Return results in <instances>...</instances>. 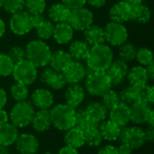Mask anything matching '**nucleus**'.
<instances>
[{"mask_svg":"<svg viewBox=\"0 0 154 154\" xmlns=\"http://www.w3.org/2000/svg\"><path fill=\"white\" fill-rule=\"evenodd\" d=\"M113 61V51L105 43L91 47L86 60L88 69L92 71H106Z\"/></svg>","mask_w":154,"mask_h":154,"instance_id":"f257e3e1","label":"nucleus"},{"mask_svg":"<svg viewBox=\"0 0 154 154\" xmlns=\"http://www.w3.org/2000/svg\"><path fill=\"white\" fill-rule=\"evenodd\" d=\"M52 126L60 132H66L75 126L76 109L65 103L53 105L50 109Z\"/></svg>","mask_w":154,"mask_h":154,"instance_id":"f03ea898","label":"nucleus"},{"mask_svg":"<svg viewBox=\"0 0 154 154\" xmlns=\"http://www.w3.org/2000/svg\"><path fill=\"white\" fill-rule=\"evenodd\" d=\"M25 59L32 62L37 69L46 67L51 57V50L42 40H32L25 47Z\"/></svg>","mask_w":154,"mask_h":154,"instance_id":"7ed1b4c3","label":"nucleus"},{"mask_svg":"<svg viewBox=\"0 0 154 154\" xmlns=\"http://www.w3.org/2000/svg\"><path fill=\"white\" fill-rule=\"evenodd\" d=\"M84 88L90 96L100 97L112 88V84L106 71H92L88 69Z\"/></svg>","mask_w":154,"mask_h":154,"instance_id":"20e7f679","label":"nucleus"},{"mask_svg":"<svg viewBox=\"0 0 154 154\" xmlns=\"http://www.w3.org/2000/svg\"><path fill=\"white\" fill-rule=\"evenodd\" d=\"M35 111V108L30 101L16 102L10 110L9 122L18 129L26 128L30 126Z\"/></svg>","mask_w":154,"mask_h":154,"instance_id":"39448f33","label":"nucleus"},{"mask_svg":"<svg viewBox=\"0 0 154 154\" xmlns=\"http://www.w3.org/2000/svg\"><path fill=\"white\" fill-rule=\"evenodd\" d=\"M130 106V122L134 125H154V110L152 105L138 100Z\"/></svg>","mask_w":154,"mask_h":154,"instance_id":"423d86ee","label":"nucleus"},{"mask_svg":"<svg viewBox=\"0 0 154 154\" xmlns=\"http://www.w3.org/2000/svg\"><path fill=\"white\" fill-rule=\"evenodd\" d=\"M12 75L15 82L30 86L36 81L38 78V70L32 62L24 59L14 64Z\"/></svg>","mask_w":154,"mask_h":154,"instance_id":"0eeeda50","label":"nucleus"},{"mask_svg":"<svg viewBox=\"0 0 154 154\" xmlns=\"http://www.w3.org/2000/svg\"><path fill=\"white\" fill-rule=\"evenodd\" d=\"M119 140L120 143L129 145L133 150L141 149L146 143L144 130L138 125L123 127Z\"/></svg>","mask_w":154,"mask_h":154,"instance_id":"6e6552de","label":"nucleus"},{"mask_svg":"<svg viewBox=\"0 0 154 154\" xmlns=\"http://www.w3.org/2000/svg\"><path fill=\"white\" fill-rule=\"evenodd\" d=\"M105 40L112 46H121L127 42L128 32L124 23L110 21L103 28Z\"/></svg>","mask_w":154,"mask_h":154,"instance_id":"1a4fd4ad","label":"nucleus"},{"mask_svg":"<svg viewBox=\"0 0 154 154\" xmlns=\"http://www.w3.org/2000/svg\"><path fill=\"white\" fill-rule=\"evenodd\" d=\"M94 14L91 10L83 6L70 11V14L68 20L69 24L74 31L84 32L88 27L93 24Z\"/></svg>","mask_w":154,"mask_h":154,"instance_id":"9d476101","label":"nucleus"},{"mask_svg":"<svg viewBox=\"0 0 154 154\" xmlns=\"http://www.w3.org/2000/svg\"><path fill=\"white\" fill-rule=\"evenodd\" d=\"M9 27L13 33L16 35L22 36L27 34L33 29L31 14L26 11H21L12 14L9 21Z\"/></svg>","mask_w":154,"mask_h":154,"instance_id":"9b49d317","label":"nucleus"},{"mask_svg":"<svg viewBox=\"0 0 154 154\" xmlns=\"http://www.w3.org/2000/svg\"><path fill=\"white\" fill-rule=\"evenodd\" d=\"M30 103L37 110H50L54 105V95L46 88H38L30 96Z\"/></svg>","mask_w":154,"mask_h":154,"instance_id":"f8f14e48","label":"nucleus"},{"mask_svg":"<svg viewBox=\"0 0 154 154\" xmlns=\"http://www.w3.org/2000/svg\"><path fill=\"white\" fill-rule=\"evenodd\" d=\"M14 145L20 154H36L40 147V143L37 136L33 134L23 133L19 134Z\"/></svg>","mask_w":154,"mask_h":154,"instance_id":"ddd939ff","label":"nucleus"},{"mask_svg":"<svg viewBox=\"0 0 154 154\" xmlns=\"http://www.w3.org/2000/svg\"><path fill=\"white\" fill-rule=\"evenodd\" d=\"M41 82L53 90H61L67 86V81L62 72H58L53 69L46 68L40 75Z\"/></svg>","mask_w":154,"mask_h":154,"instance_id":"4468645a","label":"nucleus"},{"mask_svg":"<svg viewBox=\"0 0 154 154\" xmlns=\"http://www.w3.org/2000/svg\"><path fill=\"white\" fill-rule=\"evenodd\" d=\"M88 72V69L80 61L71 60L67 67L63 69L62 74L65 77L67 83L69 84H78L85 79Z\"/></svg>","mask_w":154,"mask_h":154,"instance_id":"2eb2a0df","label":"nucleus"},{"mask_svg":"<svg viewBox=\"0 0 154 154\" xmlns=\"http://www.w3.org/2000/svg\"><path fill=\"white\" fill-rule=\"evenodd\" d=\"M128 70L129 67L127 62L120 59L112 62V64L106 70V73L112 84V88H116L124 82L127 76Z\"/></svg>","mask_w":154,"mask_h":154,"instance_id":"dca6fc26","label":"nucleus"},{"mask_svg":"<svg viewBox=\"0 0 154 154\" xmlns=\"http://www.w3.org/2000/svg\"><path fill=\"white\" fill-rule=\"evenodd\" d=\"M86 94L87 92L84 88V86L80 85V83L69 84L64 92L65 104L77 109L84 102Z\"/></svg>","mask_w":154,"mask_h":154,"instance_id":"f3484780","label":"nucleus"},{"mask_svg":"<svg viewBox=\"0 0 154 154\" xmlns=\"http://www.w3.org/2000/svg\"><path fill=\"white\" fill-rule=\"evenodd\" d=\"M84 109L89 122L93 125H99L108 117V110L100 101H92Z\"/></svg>","mask_w":154,"mask_h":154,"instance_id":"a211bd4d","label":"nucleus"},{"mask_svg":"<svg viewBox=\"0 0 154 154\" xmlns=\"http://www.w3.org/2000/svg\"><path fill=\"white\" fill-rule=\"evenodd\" d=\"M107 118L121 128L127 126L130 123V106L120 102L108 111Z\"/></svg>","mask_w":154,"mask_h":154,"instance_id":"6ab92c4d","label":"nucleus"},{"mask_svg":"<svg viewBox=\"0 0 154 154\" xmlns=\"http://www.w3.org/2000/svg\"><path fill=\"white\" fill-rule=\"evenodd\" d=\"M111 21L119 23H125L131 20V4L126 0L116 2L109 10Z\"/></svg>","mask_w":154,"mask_h":154,"instance_id":"aec40b11","label":"nucleus"},{"mask_svg":"<svg viewBox=\"0 0 154 154\" xmlns=\"http://www.w3.org/2000/svg\"><path fill=\"white\" fill-rule=\"evenodd\" d=\"M30 125L32 126V130L38 134H42L49 131L52 126L50 110L35 111Z\"/></svg>","mask_w":154,"mask_h":154,"instance_id":"412c9836","label":"nucleus"},{"mask_svg":"<svg viewBox=\"0 0 154 154\" xmlns=\"http://www.w3.org/2000/svg\"><path fill=\"white\" fill-rule=\"evenodd\" d=\"M100 134L104 141L108 143L117 142L120 138L122 128L110 121L109 119L105 120L98 125Z\"/></svg>","mask_w":154,"mask_h":154,"instance_id":"4be33fe9","label":"nucleus"},{"mask_svg":"<svg viewBox=\"0 0 154 154\" xmlns=\"http://www.w3.org/2000/svg\"><path fill=\"white\" fill-rule=\"evenodd\" d=\"M126 79L129 82V85L135 88H142L148 84L149 77L146 72V69L143 66H134L128 70Z\"/></svg>","mask_w":154,"mask_h":154,"instance_id":"5701e85b","label":"nucleus"},{"mask_svg":"<svg viewBox=\"0 0 154 154\" xmlns=\"http://www.w3.org/2000/svg\"><path fill=\"white\" fill-rule=\"evenodd\" d=\"M74 36V30L69 24L68 22L56 23L54 26V32L52 37L55 42L60 45H65L69 43Z\"/></svg>","mask_w":154,"mask_h":154,"instance_id":"b1692460","label":"nucleus"},{"mask_svg":"<svg viewBox=\"0 0 154 154\" xmlns=\"http://www.w3.org/2000/svg\"><path fill=\"white\" fill-rule=\"evenodd\" d=\"M63 141L64 144L75 149L82 148L85 145V138L83 130L74 126L68 131L64 132Z\"/></svg>","mask_w":154,"mask_h":154,"instance_id":"393cba45","label":"nucleus"},{"mask_svg":"<svg viewBox=\"0 0 154 154\" xmlns=\"http://www.w3.org/2000/svg\"><path fill=\"white\" fill-rule=\"evenodd\" d=\"M90 46L82 40H77L71 42L69 47V53L71 56L73 60L77 61H86L89 51H90Z\"/></svg>","mask_w":154,"mask_h":154,"instance_id":"a878e982","label":"nucleus"},{"mask_svg":"<svg viewBox=\"0 0 154 154\" xmlns=\"http://www.w3.org/2000/svg\"><path fill=\"white\" fill-rule=\"evenodd\" d=\"M84 41L90 47L103 44L106 42L104 29L97 24H91L84 31Z\"/></svg>","mask_w":154,"mask_h":154,"instance_id":"bb28decb","label":"nucleus"},{"mask_svg":"<svg viewBox=\"0 0 154 154\" xmlns=\"http://www.w3.org/2000/svg\"><path fill=\"white\" fill-rule=\"evenodd\" d=\"M19 134V129L10 122L0 125V145L8 147L14 145Z\"/></svg>","mask_w":154,"mask_h":154,"instance_id":"cd10ccee","label":"nucleus"},{"mask_svg":"<svg viewBox=\"0 0 154 154\" xmlns=\"http://www.w3.org/2000/svg\"><path fill=\"white\" fill-rule=\"evenodd\" d=\"M70 11L65 5L60 3H56L51 5L48 10V15L50 17V21L55 23H65L68 22Z\"/></svg>","mask_w":154,"mask_h":154,"instance_id":"c85d7f7f","label":"nucleus"},{"mask_svg":"<svg viewBox=\"0 0 154 154\" xmlns=\"http://www.w3.org/2000/svg\"><path fill=\"white\" fill-rule=\"evenodd\" d=\"M71 60L72 58L69 55V51H66L64 50H58L51 53L49 64L51 68L54 70L58 72H62Z\"/></svg>","mask_w":154,"mask_h":154,"instance_id":"c756f323","label":"nucleus"},{"mask_svg":"<svg viewBox=\"0 0 154 154\" xmlns=\"http://www.w3.org/2000/svg\"><path fill=\"white\" fill-rule=\"evenodd\" d=\"M84 132V138H85V144L91 148H98L103 143V138L100 134L98 125H91L86 129L83 130Z\"/></svg>","mask_w":154,"mask_h":154,"instance_id":"7c9ffc66","label":"nucleus"},{"mask_svg":"<svg viewBox=\"0 0 154 154\" xmlns=\"http://www.w3.org/2000/svg\"><path fill=\"white\" fill-rule=\"evenodd\" d=\"M151 18L152 11L147 5L143 4H131V20L137 21L139 23H147Z\"/></svg>","mask_w":154,"mask_h":154,"instance_id":"2f4dec72","label":"nucleus"},{"mask_svg":"<svg viewBox=\"0 0 154 154\" xmlns=\"http://www.w3.org/2000/svg\"><path fill=\"white\" fill-rule=\"evenodd\" d=\"M10 96L15 101V102H22L27 100L29 97V88L28 86L19 83V82H14L9 89Z\"/></svg>","mask_w":154,"mask_h":154,"instance_id":"473e14b6","label":"nucleus"},{"mask_svg":"<svg viewBox=\"0 0 154 154\" xmlns=\"http://www.w3.org/2000/svg\"><path fill=\"white\" fill-rule=\"evenodd\" d=\"M119 98H120V102L131 106L132 104H134V102L139 100L138 97V88L133 87L131 85H129L128 87L123 88L119 93Z\"/></svg>","mask_w":154,"mask_h":154,"instance_id":"72a5a7b5","label":"nucleus"},{"mask_svg":"<svg viewBox=\"0 0 154 154\" xmlns=\"http://www.w3.org/2000/svg\"><path fill=\"white\" fill-rule=\"evenodd\" d=\"M54 26L55 25L51 21L46 19L41 24H39L37 27H35L34 29L36 30V33H37L39 40L45 41V40L51 39L53 35Z\"/></svg>","mask_w":154,"mask_h":154,"instance_id":"f704fd0d","label":"nucleus"},{"mask_svg":"<svg viewBox=\"0 0 154 154\" xmlns=\"http://www.w3.org/2000/svg\"><path fill=\"white\" fill-rule=\"evenodd\" d=\"M46 0H24V8L31 15L43 14L46 10Z\"/></svg>","mask_w":154,"mask_h":154,"instance_id":"c9c22d12","label":"nucleus"},{"mask_svg":"<svg viewBox=\"0 0 154 154\" xmlns=\"http://www.w3.org/2000/svg\"><path fill=\"white\" fill-rule=\"evenodd\" d=\"M136 52H137L136 47L133 43L126 42L120 46V49H119L120 60L125 62L133 61L134 60H135Z\"/></svg>","mask_w":154,"mask_h":154,"instance_id":"e433bc0d","label":"nucleus"},{"mask_svg":"<svg viewBox=\"0 0 154 154\" xmlns=\"http://www.w3.org/2000/svg\"><path fill=\"white\" fill-rule=\"evenodd\" d=\"M100 97H101V101L100 102L107 108L108 111L110 109H112L114 106H116L117 104L120 103V98H119L118 93L116 90L112 89V88L107 90Z\"/></svg>","mask_w":154,"mask_h":154,"instance_id":"4c0bfd02","label":"nucleus"},{"mask_svg":"<svg viewBox=\"0 0 154 154\" xmlns=\"http://www.w3.org/2000/svg\"><path fill=\"white\" fill-rule=\"evenodd\" d=\"M14 63L5 53H0V77H9L14 70Z\"/></svg>","mask_w":154,"mask_h":154,"instance_id":"58836bf2","label":"nucleus"},{"mask_svg":"<svg viewBox=\"0 0 154 154\" xmlns=\"http://www.w3.org/2000/svg\"><path fill=\"white\" fill-rule=\"evenodd\" d=\"M135 59L141 66L145 67L153 61V53L151 49L147 47H142L140 49H137Z\"/></svg>","mask_w":154,"mask_h":154,"instance_id":"ea45409f","label":"nucleus"},{"mask_svg":"<svg viewBox=\"0 0 154 154\" xmlns=\"http://www.w3.org/2000/svg\"><path fill=\"white\" fill-rule=\"evenodd\" d=\"M139 100L153 105L154 103V87L152 85H145L138 88Z\"/></svg>","mask_w":154,"mask_h":154,"instance_id":"a19ab883","label":"nucleus"},{"mask_svg":"<svg viewBox=\"0 0 154 154\" xmlns=\"http://www.w3.org/2000/svg\"><path fill=\"white\" fill-rule=\"evenodd\" d=\"M3 8L10 14H14L24 9V0H5Z\"/></svg>","mask_w":154,"mask_h":154,"instance_id":"79ce46f5","label":"nucleus"},{"mask_svg":"<svg viewBox=\"0 0 154 154\" xmlns=\"http://www.w3.org/2000/svg\"><path fill=\"white\" fill-rule=\"evenodd\" d=\"M93 124H91L87 116V114L85 112L84 108L79 107L76 109V123H75V126L84 130L87 127H88L89 125H91Z\"/></svg>","mask_w":154,"mask_h":154,"instance_id":"37998d69","label":"nucleus"},{"mask_svg":"<svg viewBox=\"0 0 154 154\" xmlns=\"http://www.w3.org/2000/svg\"><path fill=\"white\" fill-rule=\"evenodd\" d=\"M7 55L15 64L25 59V50L20 46H13L8 50Z\"/></svg>","mask_w":154,"mask_h":154,"instance_id":"c03bdc74","label":"nucleus"},{"mask_svg":"<svg viewBox=\"0 0 154 154\" xmlns=\"http://www.w3.org/2000/svg\"><path fill=\"white\" fill-rule=\"evenodd\" d=\"M63 5H65L69 10H74L85 6L87 0H60Z\"/></svg>","mask_w":154,"mask_h":154,"instance_id":"a18cd8bd","label":"nucleus"},{"mask_svg":"<svg viewBox=\"0 0 154 154\" xmlns=\"http://www.w3.org/2000/svg\"><path fill=\"white\" fill-rule=\"evenodd\" d=\"M97 154H119L117 146H115L111 143L102 144L98 147Z\"/></svg>","mask_w":154,"mask_h":154,"instance_id":"49530a36","label":"nucleus"},{"mask_svg":"<svg viewBox=\"0 0 154 154\" xmlns=\"http://www.w3.org/2000/svg\"><path fill=\"white\" fill-rule=\"evenodd\" d=\"M143 130L146 143H152L154 140V125H146Z\"/></svg>","mask_w":154,"mask_h":154,"instance_id":"de8ad7c7","label":"nucleus"},{"mask_svg":"<svg viewBox=\"0 0 154 154\" xmlns=\"http://www.w3.org/2000/svg\"><path fill=\"white\" fill-rule=\"evenodd\" d=\"M31 19H32V23L33 28L37 27L44 20H46V18H45V16L43 14H34V15H31Z\"/></svg>","mask_w":154,"mask_h":154,"instance_id":"09e8293b","label":"nucleus"},{"mask_svg":"<svg viewBox=\"0 0 154 154\" xmlns=\"http://www.w3.org/2000/svg\"><path fill=\"white\" fill-rule=\"evenodd\" d=\"M117 150L119 154H132L134 152V150L129 145L124 143H120L119 146H117Z\"/></svg>","mask_w":154,"mask_h":154,"instance_id":"8fccbe9b","label":"nucleus"},{"mask_svg":"<svg viewBox=\"0 0 154 154\" xmlns=\"http://www.w3.org/2000/svg\"><path fill=\"white\" fill-rule=\"evenodd\" d=\"M58 154H79V152L78 149H75V148L64 145L63 147H61L59 150Z\"/></svg>","mask_w":154,"mask_h":154,"instance_id":"3c124183","label":"nucleus"},{"mask_svg":"<svg viewBox=\"0 0 154 154\" xmlns=\"http://www.w3.org/2000/svg\"><path fill=\"white\" fill-rule=\"evenodd\" d=\"M87 4L93 8H101L106 4V0H87Z\"/></svg>","mask_w":154,"mask_h":154,"instance_id":"603ef678","label":"nucleus"},{"mask_svg":"<svg viewBox=\"0 0 154 154\" xmlns=\"http://www.w3.org/2000/svg\"><path fill=\"white\" fill-rule=\"evenodd\" d=\"M7 103V94L5 90L0 87V109H3Z\"/></svg>","mask_w":154,"mask_h":154,"instance_id":"864d4df0","label":"nucleus"},{"mask_svg":"<svg viewBox=\"0 0 154 154\" xmlns=\"http://www.w3.org/2000/svg\"><path fill=\"white\" fill-rule=\"evenodd\" d=\"M9 123V113L4 108L0 109V125Z\"/></svg>","mask_w":154,"mask_h":154,"instance_id":"5fc2aeb1","label":"nucleus"},{"mask_svg":"<svg viewBox=\"0 0 154 154\" xmlns=\"http://www.w3.org/2000/svg\"><path fill=\"white\" fill-rule=\"evenodd\" d=\"M145 69H146V72H147V75L149 77V79L150 80H153L154 79V61L151 62L150 64H148L147 66H145Z\"/></svg>","mask_w":154,"mask_h":154,"instance_id":"6e6d98bb","label":"nucleus"},{"mask_svg":"<svg viewBox=\"0 0 154 154\" xmlns=\"http://www.w3.org/2000/svg\"><path fill=\"white\" fill-rule=\"evenodd\" d=\"M5 23L4 22V20L2 18H0V39L5 35Z\"/></svg>","mask_w":154,"mask_h":154,"instance_id":"4d7b16f0","label":"nucleus"},{"mask_svg":"<svg viewBox=\"0 0 154 154\" xmlns=\"http://www.w3.org/2000/svg\"><path fill=\"white\" fill-rule=\"evenodd\" d=\"M0 154H11V151L8 146L0 145Z\"/></svg>","mask_w":154,"mask_h":154,"instance_id":"13d9d810","label":"nucleus"},{"mask_svg":"<svg viewBox=\"0 0 154 154\" xmlns=\"http://www.w3.org/2000/svg\"><path fill=\"white\" fill-rule=\"evenodd\" d=\"M128 3L133 5H138V4H143L144 0H126Z\"/></svg>","mask_w":154,"mask_h":154,"instance_id":"bf43d9fd","label":"nucleus"},{"mask_svg":"<svg viewBox=\"0 0 154 154\" xmlns=\"http://www.w3.org/2000/svg\"><path fill=\"white\" fill-rule=\"evenodd\" d=\"M4 2H5V0H0V8H2V7H3Z\"/></svg>","mask_w":154,"mask_h":154,"instance_id":"052dcab7","label":"nucleus"},{"mask_svg":"<svg viewBox=\"0 0 154 154\" xmlns=\"http://www.w3.org/2000/svg\"><path fill=\"white\" fill-rule=\"evenodd\" d=\"M42 154H56V153H54V152H43Z\"/></svg>","mask_w":154,"mask_h":154,"instance_id":"680f3d73","label":"nucleus"},{"mask_svg":"<svg viewBox=\"0 0 154 154\" xmlns=\"http://www.w3.org/2000/svg\"><path fill=\"white\" fill-rule=\"evenodd\" d=\"M132 154H134V153H132Z\"/></svg>","mask_w":154,"mask_h":154,"instance_id":"e2e57ef3","label":"nucleus"}]
</instances>
